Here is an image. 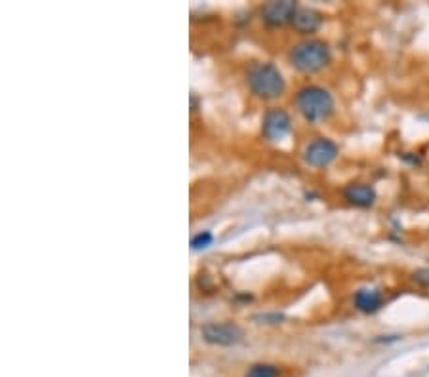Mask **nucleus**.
Segmentation results:
<instances>
[{"instance_id":"obj_1","label":"nucleus","mask_w":429,"mask_h":377,"mask_svg":"<svg viewBox=\"0 0 429 377\" xmlns=\"http://www.w3.org/2000/svg\"><path fill=\"white\" fill-rule=\"evenodd\" d=\"M296 107H298L300 115L309 124L325 122L334 113V97L328 90L309 84L298 90Z\"/></svg>"},{"instance_id":"obj_2","label":"nucleus","mask_w":429,"mask_h":377,"mask_svg":"<svg viewBox=\"0 0 429 377\" xmlns=\"http://www.w3.org/2000/svg\"><path fill=\"white\" fill-rule=\"evenodd\" d=\"M246 86L260 99H277L286 90L283 73L273 63H254L246 73Z\"/></svg>"},{"instance_id":"obj_3","label":"nucleus","mask_w":429,"mask_h":377,"mask_svg":"<svg viewBox=\"0 0 429 377\" xmlns=\"http://www.w3.org/2000/svg\"><path fill=\"white\" fill-rule=\"evenodd\" d=\"M288 59L302 73H317L330 63V48L321 41H304L292 46Z\"/></svg>"},{"instance_id":"obj_4","label":"nucleus","mask_w":429,"mask_h":377,"mask_svg":"<svg viewBox=\"0 0 429 377\" xmlns=\"http://www.w3.org/2000/svg\"><path fill=\"white\" fill-rule=\"evenodd\" d=\"M201 336L210 345L231 347V345L243 341L244 332L241 326L233 322H208L201 328Z\"/></svg>"},{"instance_id":"obj_5","label":"nucleus","mask_w":429,"mask_h":377,"mask_svg":"<svg viewBox=\"0 0 429 377\" xmlns=\"http://www.w3.org/2000/svg\"><path fill=\"white\" fill-rule=\"evenodd\" d=\"M292 131V118L284 109L271 107L262 120V134L267 141H283Z\"/></svg>"},{"instance_id":"obj_6","label":"nucleus","mask_w":429,"mask_h":377,"mask_svg":"<svg viewBox=\"0 0 429 377\" xmlns=\"http://www.w3.org/2000/svg\"><path fill=\"white\" fill-rule=\"evenodd\" d=\"M338 145L334 143L332 139H328V137H317V139H313L304 151L305 162L313 166V168H325V166L332 164L334 160L338 158Z\"/></svg>"},{"instance_id":"obj_7","label":"nucleus","mask_w":429,"mask_h":377,"mask_svg":"<svg viewBox=\"0 0 429 377\" xmlns=\"http://www.w3.org/2000/svg\"><path fill=\"white\" fill-rule=\"evenodd\" d=\"M298 10V4L296 2H290V0H283V2H267L263 4L262 8V20L265 25L269 27H283L286 23H292V17Z\"/></svg>"},{"instance_id":"obj_8","label":"nucleus","mask_w":429,"mask_h":377,"mask_svg":"<svg viewBox=\"0 0 429 377\" xmlns=\"http://www.w3.org/2000/svg\"><path fill=\"white\" fill-rule=\"evenodd\" d=\"M292 27L302 34L317 33L318 29L323 27V14L313 8L298 6L296 14L292 17Z\"/></svg>"},{"instance_id":"obj_9","label":"nucleus","mask_w":429,"mask_h":377,"mask_svg":"<svg viewBox=\"0 0 429 377\" xmlns=\"http://www.w3.org/2000/svg\"><path fill=\"white\" fill-rule=\"evenodd\" d=\"M344 197H346L349 204L357 206V208H370L376 202V199H378L376 189L372 185H367V183H351V185H347L346 191H344Z\"/></svg>"},{"instance_id":"obj_10","label":"nucleus","mask_w":429,"mask_h":377,"mask_svg":"<svg viewBox=\"0 0 429 377\" xmlns=\"http://www.w3.org/2000/svg\"><path fill=\"white\" fill-rule=\"evenodd\" d=\"M353 305L359 313L372 315L376 311H380L381 305H384V295H381L380 290L360 288L355 292Z\"/></svg>"},{"instance_id":"obj_11","label":"nucleus","mask_w":429,"mask_h":377,"mask_svg":"<svg viewBox=\"0 0 429 377\" xmlns=\"http://www.w3.org/2000/svg\"><path fill=\"white\" fill-rule=\"evenodd\" d=\"M283 376V368L277 364L269 362H258L252 364L248 370L244 371V377H281Z\"/></svg>"},{"instance_id":"obj_12","label":"nucleus","mask_w":429,"mask_h":377,"mask_svg":"<svg viewBox=\"0 0 429 377\" xmlns=\"http://www.w3.org/2000/svg\"><path fill=\"white\" fill-rule=\"evenodd\" d=\"M212 240H214V236H212L210 231H202V233L195 234L193 239H191V248L193 250H204V248L212 244Z\"/></svg>"},{"instance_id":"obj_13","label":"nucleus","mask_w":429,"mask_h":377,"mask_svg":"<svg viewBox=\"0 0 429 377\" xmlns=\"http://www.w3.org/2000/svg\"><path fill=\"white\" fill-rule=\"evenodd\" d=\"M412 278H414V282L418 284V286H422V288H428L429 290V269L423 267V269H418V271H414V274H412Z\"/></svg>"}]
</instances>
